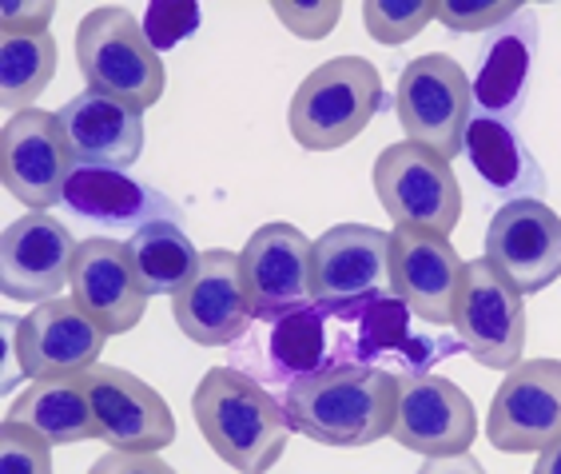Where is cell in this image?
Returning a JSON list of instances; mask_svg holds the SVG:
<instances>
[{"instance_id":"1","label":"cell","mask_w":561,"mask_h":474,"mask_svg":"<svg viewBox=\"0 0 561 474\" xmlns=\"http://www.w3.org/2000/svg\"><path fill=\"white\" fill-rule=\"evenodd\" d=\"M402 379L378 366L323 363L314 375L283 391V410L291 431L319 447L358 451L390 439L399 410Z\"/></svg>"},{"instance_id":"2","label":"cell","mask_w":561,"mask_h":474,"mask_svg":"<svg viewBox=\"0 0 561 474\" xmlns=\"http://www.w3.org/2000/svg\"><path fill=\"white\" fill-rule=\"evenodd\" d=\"M192 415L207 447L239 474H267L291 439L283 395L239 366H211L192 395Z\"/></svg>"},{"instance_id":"3","label":"cell","mask_w":561,"mask_h":474,"mask_svg":"<svg viewBox=\"0 0 561 474\" xmlns=\"http://www.w3.org/2000/svg\"><path fill=\"white\" fill-rule=\"evenodd\" d=\"M382 109V76L363 56H331L295 88L287 128L302 151H335L367 132Z\"/></svg>"},{"instance_id":"4","label":"cell","mask_w":561,"mask_h":474,"mask_svg":"<svg viewBox=\"0 0 561 474\" xmlns=\"http://www.w3.org/2000/svg\"><path fill=\"white\" fill-rule=\"evenodd\" d=\"M76 68L84 76L88 92L112 97L148 112L163 97V60L151 48L144 24L119 4L92 9L76 29Z\"/></svg>"},{"instance_id":"5","label":"cell","mask_w":561,"mask_h":474,"mask_svg":"<svg viewBox=\"0 0 561 474\" xmlns=\"http://www.w3.org/2000/svg\"><path fill=\"white\" fill-rule=\"evenodd\" d=\"M414 319L419 315L399 295H382V300L367 303L351 319H335L327 363L378 366V371L407 379V375H431L434 363H443V359L462 351L458 335H431V331L414 335Z\"/></svg>"},{"instance_id":"6","label":"cell","mask_w":561,"mask_h":474,"mask_svg":"<svg viewBox=\"0 0 561 474\" xmlns=\"http://www.w3.org/2000/svg\"><path fill=\"white\" fill-rule=\"evenodd\" d=\"M394 116L407 132V144L454 160L466 151V132L474 124V84L454 56H414L399 72Z\"/></svg>"},{"instance_id":"7","label":"cell","mask_w":561,"mask_h":474,"mask_svg":"<svg viewBox=\"0 0 561 474\" xmlns=\"http://www.w3.org/2000/svg\"><path fill=\"white\" fill-rule=\"evenodd\" d=\"M375 195L394 227H422L446 236L462 224V183L450 160L419 144H390L375 160Z\"/></svg>"},{"instance_id":"8","label":"cell","mask_w":561,"mask_h":474,"mask_svg":"<svg viewBox=\"0 0 561 474\" xmlns=\"http://www.w3.org/2000/svg\"><path fill=\"white\" fill-rule=\"evenodd\" d=\"M314 307L335 324L390 295V232L367 224H335L311 248Z\"/></svg>"},{"instance_id":"9","label":"cell","mask_w":561,"mask_h":474,"mask_svg":"<svg viewBox=\"0 0 561 474\" xmlns=\"http://www.w3.org/2000/svg\"><path fill=\"white\" fill-rule=\"evenodd\" d=\"M454 335L478 366L514 371L526 351V295L506 283L486 259L466 263V280L454 307Z\"/></svg>"},{"instance_id":"10","label":"cell","mask_w":561,"mask_h":474,"mask_svg":"<svg viewBox=\"0 0 561 474\" xmlns=\"http://www.w3.org/2000/svg\"><path fill=\"white\" fill-rule=\"evenodd\" d=\"M486 435L502 454H541L561 439V359H526L497 383Z\"/></svg>"},{"instance_id":"11","label":"cell","mask_w":561,"mask_h":474,"mask_svg":"<svg viewBox=\"0 0 561 474\" xmlns=\"http://www.w3.org/2000/svg\"><path fill=\"white\" fill-rule=\"evenodd\" d=\"M72 172L76 160L56 124V112L28 109L21 116H9L0 132V180L12 200H21L33 212H48L65 204Z\"/></svg>"},{"instance_id":"12","label":"cell","mask_w":561,"mask_h":474,"mask_svg":"<svg viewBox=\"0 0 561 474\" xmlns=\"http://www.w3.org/2000/svg\"><path fill=\"white\" fill-rule=\"evenodd\" d=\"M80 244L60 219L48 212H28L12 219L0 236V292L16 303H48L60 300L72 287V271Z\"/></svg>"},{"instance_id":"13","label":"cell","mask_w":561,"mask_h":474,"mask_svg":"<svg viewBox=\"0 0 561 474\" xmlns=\"http://www.w3.org/2000/svg\"><path fill=\"white\" fill-rule=\"evenodd\" d=\"M490 268L522 295H538L561 275V219L541 200H510L486 227Z\"/></svg>"},{"instance_id":"14","label":"cell","mask_w":561,"mask_h":474,"mask_svg":"<svg viewBox=\"0 0 561 474\" xmlns=\"http://www.w3.org/2000/svg\"><path fill=\"white\" fill-rule=\"evenodd\" d=\"M84 391L92 399L100 442L112 451H144L160 454L175 442V415L160 391L148 387L124 366H92L84 371Z\"/></svg>"},{"instance_id":"15","label":"cell","mask_w":561,"mask_h":474,"mask_svg":"<svg viewBox=\"0 0 561 474\" xmlns=\"http://www.w3.org/2000/svg\"><path fill=\"white\" fill-rule=\"evenodd\" d=\"M466 263L446 236L422 227L390 232V295H399L426 327H454Z\"/></svg>"},{"instance_id":"16","label":"cell","mask_w":561,"mask_h":474,"mask_svg":"<svg viewBox=\"0 0 561 474\" xmlns=\"http://www.w3.org/2000/svg\"><path fill=\"white\" fill-rule=\"evenodd\" d=\"M175 327L199 347H236L255 327L251 295L243 283L239 256L227 248H207L192 283L172 300Z\"/></svg>"},{"instance_id":"17","label":"cell","mask_w":561,"mask_h":474,"mask_svg":"<svg viewBox=\"0 0 561 474\" xmlns=\"http://www.w3.org/2000/svg\"><path fill=\"white\" fill-rule=\"evenodd\" d=\"M108 331L76 300H48L16 324V366L24 379H72L92 371Z\"/></svg>"},{"instance_id":"18","label":"cell","mask_w":561,"mask_h":474,"mask_svg":"<svg viewBox=\"0 0 561 474\" xmlns=\"http://www.w3.org/2000/svg\"><path fill=\"white\" fill-rule=\"evenodd\" d=\"M311 248L295 224H263L239 251V268L251 295L255 319H279V315L314 307L311 283Z\"/></svg>"},{"instance_id":"19","label":"cell","mask_w":561,"mask_h":474,"mask_svg":"<svg viewBox=\"0 0 561 474\" xmlns=\"http://www.w3.org/2000/svg\"><path fill=\"white\" fill-rule=\"evenodd\" d=\"M231 351V363L243 375L260 379L263 387H291L299 379L314 375L331 356V335H327V315L319 307L279 315V319H255L243 339Z\"/></svg>"},{"instance_id":"20","label":"cell","mask_w":561,"mask_h":474,"mask_svg":"<svg viewBox=\"0 0 561 474\" xmlns=\"http://www.w3.org/2000/svg\"><path fill=\"white\" fill-rule=\"evenodd\" d=\"M390 439L422 459L466 454L478 439L474 403L458 383L438 375H407L399 387V410Z\"/></svg>"},{"instance_id":"21","label":"cell","mask_w":561,"mask_h":474,"mask_svg":"<svg viewBox=\"0 0 561 474\" xmlns=\"http://www.w3.org/2000/svg\"><path fill=\"white\" fill-rule=\"evenodd\" d=\"M68 292L108 335H128L144 319L151 300L136 280L128 244H116L108 236L80 239V256H76Z\"/></svg>"},{"instance_id":"22","label":"cell","mask_w":561,"mask_h":474,"mask_svg":"<svg viewBox=\"0 0 561 474\" xmlns=\"http://www.w3.org/2000/svg\"><path fill=\"white\" fill-rule=\"evenodd\" d=\"M76 168L128 172L144 156V112L100 92H80L56 112Z\"/></svg>"},{"instance_id":"23","label":"cell","mask_w":561,"mask_h":474,"mask_svg":"<svg viewBox=\"0 0 561 474\" xmlns=\"http://www.w3.org/2000/svg\"><path fill=\"white\" fill-rule=\"evenodd\" d=\"M534 53H538V16H534V9H522L514 21L490 33L474 76L478 116L502 120V124L518 116L529 92Z\"/></svg>"},{"instance_id":"24","label":"cell","mask_w":561,"mask_h":474,"mask_svg":"<svg viewBox=\"0 0 561 474\" xmlns=\"http://www.w3.org/2000/svg\"><path fill=\"white\" fill-rule=\"evenodd\" d=\"M65 204L92 224L136 227V232L148 224H180V212L163 195L112 168H76L68 176Z\"/></svg>"},{"instance_id":"25","label":"cell","mask_w":561,"mask_h":474,"mask_svg":"<svg viewBox=\"0 0 561 474\" xmlns=\"http://www.w3.org/2000/svg\"><path fill=\"white\" fill-rule=\"evenodd\" d=\"M9 422H21L41 435L48 447H72V442L100 439L92 399L84 391V379H36L28 391H21L9 407Z\"/></svg>"},{"instance_id":"26","label":"cell","mask_w":561,"mask_h":474,"mask_svg":"<svg viewBox=\"0 0 561 474\" xmlns=\"http://www.w3.org/2000/svg\"><path fill=\"white\" fill-rule=\"evenodd\" d=\"M466 156L474 163V172L494 188L497 195H514V200H538L546 188L538 160L518 140V132L502 124V120L474 116L466 132Z\"/></svg>"},{"instance_id":"27","label":"cell","mask_w":561,"mask_h":474,"mask_svg":"<svg viewBox=\"0 0 561 474\" xmlns=\"http://www.w3.org/2000/svg\"><path fill=\"white\" fill-rule=\"evenodd\" d=\"M128 259L144 292L175 300L192 283L204 251H195V244L180 224H148L140 232H131Z\"/></svg>"},{"instance_id":"28","label":"cell","mask_w":561,"mask_h":474,"mask_svg":"<svg viewBox=\"0 0 561 474\" xmlns=\"http://www.w3.org/2000/svg\"><path fill=\"white\" fill-rule=\"evenodd\" d=\"M56 76L53 33H12L0 29V109L9 116L33 109V100Z\"/></svg>"},{"instance_id":"29","label":"cell","mask_w":561,"mask_h":474,"mask_svg":"<svg viewBox=\"0 0 561 474\" xmlns=\"http://www.w3.org/2000/svg\"><path fill=\"white\" fill-rule=\"evenodd\" d=\"M438 21V0H367L363 29L378 44H407Z\"/></svg>"},{"instance_id":"30","label":"cell","mask_w":561,"mask_h":474,"mask_svg":"<svg viewBox=\"0 0 561 474\" xmlns=\"http://www.w3.org/2000/svg\"><path fill=\"white\" fill-rule=\"evenodd\" d=\"M0 474H53V447L21 422L4 419V427H0Z\"/></svg>"},{"instance_id":"31","label":"cell","mask_w":561,"mask_h":474,"mask_svg":"<svg viewBox=\"0 0 561 474\" xmlns=\"http://www.w3.org/2000/svg\"><path fill=\"white\" fill-rule=\"evenodd\" d=\"M199 29V4H187V0H156L144 12V33H148L151 48L156 53H168L180 41Z\"/></svg>"},{"instance_id":"32","label":"cell","mask_w":561,"mask_h":474,"mask_svg":"<svg viewBox=\"0 0 561 474\" xmlns=\"http://www.w3.org/2000/svg\"><path fill=\"white\" fill-rule=\"evenodd\" d=\"M526 4H506V0H446L438 4V21L450 33H494L506 21H514Z\"/></svg>"},{"instance_id":"33","label":"cell","mask_w":561,"mask_h":474,"mask_svg":"<svg viewBox=\"0 0 561 474\" xmlns=\"http://www.w3.org/2000/svg\"><path fill=\"white\" fill-rule=\"evenodd\" d=\"M271 12L283 21V29L299 41H323V36L335 33V24L343 21V4L339 0H327V4H271Z\"/></svg>"},{"instance_id":"34","label":"cell","mask_w":561,"mask_h":474,"mask_svg":"<svg viewBox=\"0 0 561 474\" xmlns=\"http://www.w3.org/2000/svg\"><path fill=\"white\" fill-rule=\"evenodd\" d=\"M53 16V0H4L0 4V29H12V33H48Z\"/></svg>"},{"instance_id":"35","label":"cell","mask_w":561,"mask_h":474,"mask_svg":"<svg viewBox=\"0 0 561 474\" xmlns=\"http://www.w3.org/2000/svg\"><path fill=\"white\" fill-rule=\"evenodd\" d=\"M88 474H175V466H168L160 454L144 451H108L100 454Z\"/></svg>"},{"instance_id":"36","label":"cell","mask_w":561,"mask_h":474,"mask_svg":"<svg viewBox=\"0 0 561 474\" xmlns=\"http://www.w3.org/2000/svg\"><path fill=\"white\" fill-rule=\"evenodd\" d=\"M419 474H486L474 454H446V459H426Z\"/></svg>"},{"instance_id":"37","label":"cell","mask_w":561,"mask_h":474,"mask_svg":"<svg viewBox=\"0 0 561 474\" xmlns=\"http://www.w3.org/2000/svg\"><path fill=\"white\" fill-rule=\"evenodd\" d=\"M534 474H561V439L550 442L546 451L538 454V463H534Z\"/></svg>"}]
</instances>
